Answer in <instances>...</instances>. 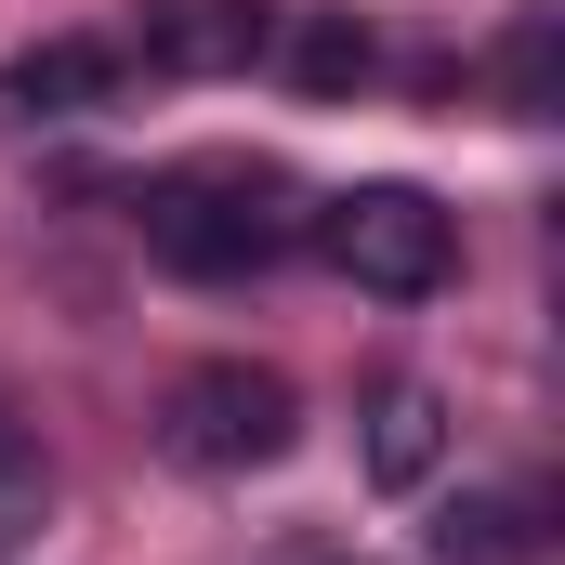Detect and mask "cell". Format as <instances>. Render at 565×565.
<instances>
[{
  "label": "cell",
  "instance_id": "obj_1",
  "mask_svg": "<svg viewBox=\"0 0 565 565\" xmlns=\"http://www.w3.org/2000/svg\"><path fill=\"white\" fill-rule=\"evenodd\" d=\"M145 250L171 277L224 289V277H264L289 250V211L264 171H171V184H145Z\"/></svg>",
  "mask_w": 565,
  "mask_h": 565
},
{
  "label": "cell",
  "instance_id": "obj_2",
  "mask_svg": "<svg viewBox=\"0 0 565 565\" xmlns=\"http://www.w3.org/2000/svg\"><path fill=\"white\" fill-rule=\"evenodd\" d=\"M289 434H302V395H289L277 369H250V355L184 369L171 408H158V447L184 473H264V460H289Z\"/></svg>",
  "mask_w": 565,
  "mask_h": 565
},
{
  "label": "cell",
  "instance_id": "obj_3",
  "mask_svg": "<svg viewBox=\"0 0 565 565\" xmlns=\"http://www.w3.org/2000/svg\"><path fill=\"white\" fill-rule=\"evenodd\" d=\"M329 264L355 289H382V302H422V289L460 277V224L434 211L422 184H355V198H329Z\"/></svg>",
  "mask_w": 565,
  "mask_h": 565
},
{
  "label": "cell",
  "instance_id": "obj_4",
  "mask_svg": "<svg viewBox=\"0 0 565 565\" xmlns=\"http://www.w3.org/2000/svg\"><path fill=\"white\" fill-rule=\"evenodd\" d=\"M277 40V0H158L145 13V66L158 79H250Z\"/></svg>",
  "mask_w": 565,
  "mask_h": 565
},
{
  "label": "cell",
  "instance_id": "obj_5",
  "mask_svg": "<svg viewBox=\"0 0 565 565\" xmlns=\"http://www.w3.org/2000/svg\"><path fill=\"white\" fill-rule=\"evenodd\" d=\"M355 460H369V487H434V460H447V395L434 382H382L369 408H355Z\"/></svg>",
  "mask_w": 565,
  "mask_h": 565
},
{
  "label": "cell",
  "instance_id": "obj_6",
  "mask_svg": "<svg viewBox=\"0 0 565 565\" xmlns=\"http://www.w3.org/2000/svg\"><path fill=\"white\" fill-rule=\"evenodd\" d=\"M106 93H119V53L106 40H40V53L0 66V119H79Z\"/></svg>",
  "mask_w": 565,
  "mask_h": 565
},
{
  "label": "cell",
  "instance_id": "obj_7",
  "mask_svg": "<svg viewBox=\"0 0 565 565\" xmlns=\"http://www.w3.org/2000/svg\"><path fill=\"white\" fill-rule=\"evenodd\" d=\"M434 565H526L540 553V513L526 500H434Z\"/></svg>",
  "mask_w": 565,
  "mask_h": 565
},
{
  "label": "cell",
  "instance_id": "obj_8",
  "mask_svg": "<svg viewBox=\"0 0 565 565\" xmlns=\"http://www.w3.org/2000/svg\"><path fill=\"white\" fill-rule=\"evenodd\" d=\"M369 66H382V40H369L355 13H316V26L289 40V93H302V106H342V93H369Z\"/></svg>",
  "mask_w": 565,
  "mask_h": 565
},
{
  "label": "cell",
  "instance_id": "obj_9",
  "mask_svg": "<svg viewBox=\"0 0 565 565\" xmlns=\"http://www.w3.org/2000/svg\"><path fill=\"white\" fill-rule=\"evenodd\" d=\"M500 93H513V119H553L565 106V26L553 13H526V26L500 40Z\"/></svg>",
  "mask_w": 565,
  "mask_h": 565
},
{
  "label": "cell",
  "instance_id": "obj_10",
  "mask_svg": "<svg viewBox=\"0 0 565 565\" xmlns=\"http://www.w3.org/2000/svg\"><path fill=\"white\" fill-rule=\"evenodd\" d=\"M40 513H53V473H40V447H13V434H0V540H26Z\"/></svg>",
  "mask_w": 565,
  "mask_h": 565
}]
</instances>
